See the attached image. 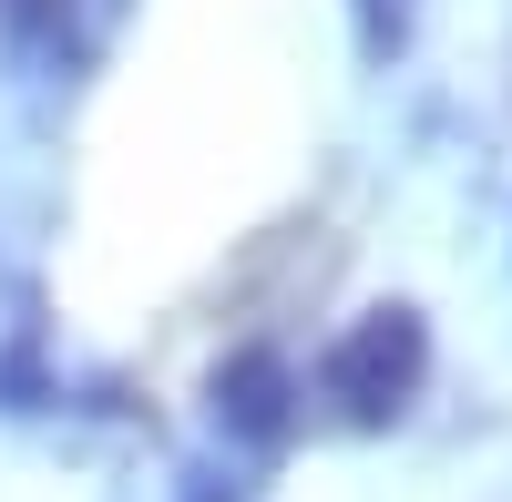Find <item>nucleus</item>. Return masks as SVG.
Here are the masks:
<instances>
[{
    "label": "nucleus",
    "instance_id": "obj_1",
    "mask_svg": "<svg viewBox=\"0 0 512 502\" xmlns=\"http://www.w3.org/2000/svg\"><path fill=\"white\" fill-rule=\"evenodd\" d=\"M420 390H431V318L410 298H369L318 359V400L338 431H390V421H410Z\"/></svg>",
    "mask_w": 512,
    "mask_h": 502
},
{
    "label": "nucleus",
    "instance_id": "obj_2",
    "mask_svg": "<svg viewBox=\"0 0 512 502\" xmlns=\"http://www.w3.org/2000/svg\"><path fill=\"white\" fill-rule=\"evenodd\" d=\"M123 31H134V0H0V62L21 93H82Z\"/></svg>",
    "mask_w": 512,
    "mask_h": 502
},
{
    "label": "nucleus",
    "instance_id": "obj_4",
    "mask_svg": "<svg viewBox=\"0 0 512 502\" xmlns=\"http://www.w3.org/2000/svg\"><path fill=\"white\" fill-rule=\"evenodd\" d=\"M349 41H359L369 72L410 62V41H420V0H349Z\"/></svg>",
    "mask_w": 512,
    "mask_h": 502
},
{
    "label": "nucleus",
    "instance_id": "obj_3",
    "mask_svg": "<svg viewBox=\"0 0 512 502\" xmlns=\"http://www.w3.org/2000/svg\"><path fill=\"white\" fill-rule=\"evenodd\" d=\"M297 421H308V380L287 369V349L246 339V349H226L205 369V441L226 451V472L236 462H277L297 441Z\"/></svg>",
    "mask_w": 512,
    "mask_h": 502
}]
</instances>
